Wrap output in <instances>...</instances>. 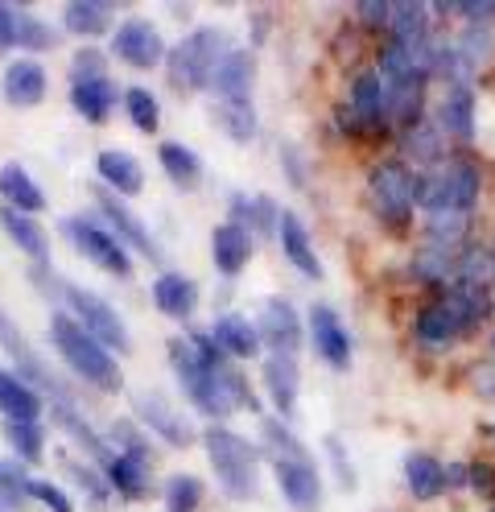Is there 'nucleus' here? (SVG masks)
I'll use <instances>...</instances> for the list:
<instances>
[{"label":"nucleus","instance_id":"f257e3e1","mask_svg":"<svg viewBox=\"0 0 495 512\" xmlns=\"http://www.w3.org/2000/svg\"><path fill=\"white\" fill-rule=\"evenodd\" d=\"M170 364H174V376L186 389L190 405L198 413H207V418L223 422V418H231V413H240V409H260V401L252 397V384L244 380V372H236L231 364L227 368L203 364V356L194 351L190 339H174L170 343Z\"/></svg>","mask_w":495,"mask_h":512},{"label":"nucleus","instance_id":"f03ea898","mask_svg":"<svg viewBox=\"0 0 495 512\" xmlns=\"http://www.w3.org/2000/svg\"><path fill=\"white\" fill-rule=\"evenodd\" d=\"M50 343H54V351L62 356V364L71 368L79 380L95 384V389H104V393H120L124 376H120L116 356L99 339H91L66 310H54L50 314Z\"/></svg>","mask_w":495,"mask_h":512},{"label":"nucleus","instance_id":"7ed1b4c3","mask_svg":"<svg viewBox=\"0 0 495 512\" xmlns=\"http://www.w3.org/2000/svg\"><path fill=\"white\" fill-rule=\"evenodd\" d=\"M203 446L211 455L215 479L223 484V492L231 500L260 496V451L248 438H240L236 430H227V426H211V430H203Z\"/></svg>","mask_w":495,"mask_h":512},{"label":"nucleus","instance_id":"20e7f679","mask_svg":"<svg viewBox=\"0 0 495 512\" xmlns=\"http://www.w3.org/2000/svg\"><path fill=\"white\" fill-rule=\"evenodd\" d=\"M479 186H483V174L475 162L467 157H442V162L421 174V190H417V207H425L429 215H442V211H454V215H467L479 199Z\"/></svg>","mask_w":495,"mask_h":512},{"label":"nucleus","instance_id":"39448f33","mask_svg":"<svg viewBox=\"0 0 495 512\" xmlns=\"http://www.w3.org/2000/svg\"><path fill=\"white\" fill-rule=\"evenodd\" d=\"M231 42L223 29H194L186 42L170 50V83L182 91H207L219 62L227 58Z\"/></svg>","mask_w":495,"mask_h":512},{"label":"nucleus","instance_id":"423d86ee","mask_svg":"<svg viewBox=\"0 0 495 512\" xmlns=\"http://www.w3.org/2000/svg\"><path fill=\"white\" fill-rule=\"evenodd\" d=\"M54 290L62 294V302H66V314L75 318V323L91 335V339H99L108 351H128L132 347V339H128V327H124V318L99 298L95 290H83V285H75V281H62V277H54Z\"/></svg>","mask_w":495,"mask_h":512},{"label":"nucleus","instance_id":"0eeeda50","mask_svg":"<svg viewBox=\"0 0 495 512\" xmlns=\"http://www.w3.org/2000/svg\"><path fill=\"white\" fill-rule=\"evenodd\" d=\"M62 236L71 240L75 252H83L87 261L99 265L104 273H112V277H128V273H132L128 248L112 236L108 223H99L95 215H66V219H62Z\"/></svg>","mask_w":495,"mask_h":512},{"label":"nucleus","instance_id":"6e6552de","mask_svg":"<svg viewBox=\"0 0 495 512\" xmlns=\"http://www.w3.org/2000/svg\"><path fill=\"white\" fill-rule=\"evenodd\" d=\"M421 178L405 162H380L372 174V203L388 223H405L417 207Z\"/></svg>","mask_w":495,"mask_h":512},{"label":"nucleus","instance_id":"1a4fd4ad","mask_svg":"<svg viewBox=\"0 0 495 512\" xmlns=\"http://www.w3.org/2000/svg\"><path fill=\"white\" fill-rule=\"evenodd\" d=\"M0 339H5L9 356H13V364H17L13 372L29 384V389H38V393H42V397H50L54 405H71V397H75V393H71V384H66V380H62V376H58V372L38 356V351H33V347H29V343L9 327V323H5V331H0Z\"/></svg>","mask_w":495,"mask_h":512},{"label":"nucleus","instance_id":"9d476101","mask_svg":"<svg viewBox=\"0 0 495 512\" xmlns=\"http://www.w3.org/2000/svg\"><path fill=\"white\" fill-rule=\"evenodd\" d=\"M269 463H273V475H277L281 496H285L289 508H297V512H318L322 508V479H318V467H314L310 451L277 455Z\"/></svg>","mask_w":495,"mask_h":512},{"label":"nucleus","instance_id":"9b49d317","mask_svg":"<svg viewBox=\"0 0 495 512\" xmlns=\"http://www.w3.org/2000/svg\"><path fill=\"white\" fill-rule=\"evenodd\" d=\"M112 50L120 62H128V67L149 71L165 58V38L149 17H124L112 34Z\"/></svg>","mask_w":495,"mask_h":512},{"label":"nucleus","instance_id":"f8f14e48","mask_svg":"<svg viewBox=\"0 0 495 512\" xmlns=\"http://www.w3.org/2000/svg\"><path fill=\"white\" fill-rule=\"evenodd\" d=\"M132 409H137L141 426L153 430L165 446H190L194 442L190 422L170 405V397H161V393H137V397H132Z\"/></svg>","mask_w":495,"mask_h":512},{"label":"nucleus","instance_id":"ddd939ff","mask_svg":"<svg viewBox=\"0 0 495 512\" xmlns=\"http://www.w3.org/2000/svg\"><path fill=\"white\" fill-rule=\"evenodd\" d=\"M99 211H104L112 236H116L124 248H137L141 256H149V261H157V265H161V248H157V240L149 236L145 223H141L137 215H132L116 195H112V190H99Z\"/></svg>","mask_w":495,"mask_h":512},{"label":"nucleus","instance_id":"4468645a","mask_svg":"<svg viewBox=\"0 0 495 512\" xmlns=\"http://www.w3.org/2000/svg\"><path fill=\"white\" fill-rule=\"evenodd\" d=\"M46 67L38 58H13L5 67V79H0V91H5V100L13 108H38L46 100Z\"/></svg>","mask_w":495,"mask_h":512},{"label":"nucleus","instance_id":"2eb2a0df","mask_svg":"<svg viewBox=\"0 0 495 512\" xmlns=\"http://www.w3.org/2000/svg\"><path fill=\"white\" fill-rule=\"evenodd\" d=\"M256 331H260V343H269L281 356H293L297 343H302V323H297V310L285 302V298H269L256 318Z\"/></svg>","mask_w":495,"mask_h":512},{"label":"nucleus","instance_id":"dca6fc26","mask_svg":"<svg viewBox=\"0 0 495 512\" xmlns=\"http://www.w3.org/2000/svg\"><path fill=\"white\" fill-rule=\"evenodd\" d=\"M252 79H256V62L248 50H236L231 46L227 58L219 62V71L211 79V91L219 95V104H252Z\"/></svg>","mask_w":495,"mask_h":512},{"label":"nucleus","instance_id":"f3484780","mask_svg":"<svg viewBox=\"0 0 495 512\" xmlns=\"http://www.w3.org/2000/svg\"><path fill=\"white\" fill-rule=\"evenodd\" d=\"M310 331H314V351L330 368H347L351 364V335L343 327V318L330 306L310 310Z\"/></svg>","mask_w":495,"mask_h":512},{"label":"nucleus","instance_id":"a211bd4d","mask_svg":"<svg viewBox=\"0 0 495 512\" xmlns=\"http://www.w3.org/2000/svg\"><path fill=\"white\" fill-rule=\"evenodd\" d=\"M347 112H351V124H359V128H380V124L392 120V116H388V91H384V83H380L376 71L359 75V79L351 83V104H347Z\"/></svg>","mask_w":495,"mask_h":512},{"label":"nucleus","instance_id":"6ab92c4d","mask_svg":"<svg viewBox=\"0 0 495 512\" xmlns=\"http://www.w3.org/2000/svg\"><path fill=\"white\" fill-rule=\"evenodd\" d=\"M438 306L454 318L458 331H471V327H479L483 318L491 314V294H487V285L458 281V285H450V290L438 298Z\"/></svg>","mask_w":495,"mask_h":512},{"label":"nucleus","instance_id":"aec40b11","mask_svg":"<svg viewBox=\"0 0 495 512\" xmlns=\"http://www.w3.org/2000/svg\"><path fill=\"white\" fill-rule=\"evenodd\" d=\"M95 170L104 190H112V195H141L145 186V170L128 149H104L95 157Z\"/></svg>","mask_w":495,"mask_h":512},{"label":"nucleus","instance_id":"412c9836","mask_svg":"<svg viewBox=\"0 0 495 512\" xmlns=\"http://www.w3.org/2000/svg\"><path fill=\"white\" fill-rule=\"evenodd\" d=\"M297 384H302V368H297V360L273 351V356L264 360V389H269V397L277 405V418H293V409H297Z\"/></svg>","mask_w":495,"mask_h":512},{"label":"nucleus","instance_id":"4be33fe9","mask_svg":"<svg viewBox=\"0 0 495 512\" xmlns=\"http://www.w3.org/2000/svg\"><path fill=\"white\" fill-rule=\"evenodd\" d=\"M277 236H281V248L289 256V265H297V273L302 277H322V265H318V252L310 244V232L297 211H281V223H277Z\"/></svg>","mask_w":495,"mask_h":512},{"label":"nucleus","instance_id":"5701e85b","mask_svg":"<svg viewBox=\"0 0 495 512\" xmlns=\"http://www.w3.org/2000/svg\"><path fill=\"white\" fill-rule=\"evenodd\" d=\"M153 306L165 314V318H178V323H186V318L198 310V285L186 277V273H161L153 281Z\"/></svg>","mask_w":495,"mask_h":512},{"label":"nucleus","instance_id":"b1692460","mask_svg":"<svg viewBox=\"0 0 495 512\" xmlns=\"http://www.w3.org/2000/svg\"><path fill=\"white\" fill-rule=\"evenodd\" d=\"M211 256H215V269L223 277H236L244 265H248V256H252V236L248 228H240V223H219V228L211 232Z\"/></svg>","mask_w":495,"mask_h":512},{"label":"nucleus","instance_id":"393cba45","mask_svg":"<svg viewBox=\"0 0 495 512\" xmlns=\"http://www.w3.org/2000/svg\"><path fill=\"white\" fill-rule=\"evenodd\" d=\"M211 339L223 347L227 360H252L260 351V331L256 323H248L244 314H223L211 323Z\"/></svg>","mask_w":495,"mask_h":512},{"label":"nucleus","instance_id":"a878e982","mask_svg":"<svg viewBox=\"0 0 495 512\" xmlns=\"http://www.w3.org/2000/svg\"><path fill=\"white\" fill-rule=\"evenodd\" d=\"M0 228L9 232V240L29 256V261H38V265L50 261V236L42 232V223L33 215H21L13 207H0Z\"/></svg>","mask_w":495,"mask_h":512},{"label":"nucleus","instance_id":"bb28decb","mask_svg":"<svg viewBox=\"0 0 495 512\" xmlns=\"http://www.w3.org/2000/svg\"><path fill=\"white\" fill-rule=\"evenodd\" d=\"M0 413L9 422H38L42 418V393L29 389L17 372L0 368Z\"/></svg>","mask_w":495,"mask_h":512},{"label":"nucleus","instance_id":"cd10ccee","mask_svg":"<svg viewBox=\"0 0 495 512\" xmlns=\"http://www.w3.org/2000/svg\"><path fill=\"white\" fill-rule=\"evenodd\" d=\"M71 104H75V112L83 116V120H108L112 112H116V104H120V87L104 75V79H87V83H75L71 87Z\"/></svg>","mask_w":495,"mask_h":512},{"label":"nucleus","instance_id":"c85d7f7f","mask_svg":"<svg viewBox=\"0 0 495 512\" xmlns=\"http://www.w3.org/2000/svg\"><path fill=\"white\" fill-rule=\"evenodd\" d=\"M0 199H5V207L21 211V215H33V211H42L46 207V195H42V186L29 178L25 166L9 162L5 170H0Z\"/></svg>","mask_w":495,"mask_h":512},{"label":"nucleus","instance_id":"c756f323","mask_svg":"<svg viewBox=\"0 0 495 512\" xmlns=\"http://www.w3.org/2000/svg\"><path fill=\"white\" fill-rule=\"evenodd\" d=\"M157 162H161L165 178H170L174 186H182V190H194L198 182H203V157L182 141H161Z\"/></svg>","mask_w":495,"mask_h":512},{"label":"nucleus","instance_id":"7c9ffc66","mask_svg":"<svg viewBox=\"0 0 495 512\" xmlns=\"http://www.w3.org/2000/svg\"><path fill=\"white\" fill-rule=\"evenodd\" d=\"M401 149H405V157H413L417 166H438L442 153H446V133L434 120H413V124H405Z\"/></svg>","mask_w":495,"mask_h":512},{"label":"nucleus","instance_id":"2f4dec72","mask_svg":"<svg viewBox=\"0 0 495 512\" xmlns=\"http://www.w3.org/2000/svg\"><path fill=\"white\" fill-rule=\"evenodd\" d=\"M434 124L442 128V133L458 137V141H471L475 137V95L467 87H454L438 104V120Z\"/></svg>","mask_w":495,"mask_h":512},{"label":"nucleus","instance_id":"473e14b6","mask_svg":"<svg viewBox=\"0 0 495 512\" xmlns=\"http://www.w3.org/2000/svg\"><path fill=\"white\" fill-rule=\"evenodd\" d=\"M62 25H66V34H79L91 42L99 34H108L112 5H104V0H71V5L62 9Z\"/></svg>","mask_w":495,"mask_h":512},{"label":"nucleus","instance_id":"72a5a7b5","mask_svg":"<svg viewBox=\"0 0 495 512\" xmlns=\"http://www.w3.org/2000/svg\"><path fill=\"white\" fill-rule=\"evenodd\" d=\"M50 413H54V422L66 430V438H71V442H79L83 451H87V459H95V467H104V463L116 455L112 446H108L104 438H99V434L87 426V418H79V413H75V405H54Z\"/></svg>","mask_w":495,"mask_h":512},{"label":"nucleus","instance_id":"f704fd0d","mask_svg":"<svg viewBox=\"0 0 495 512\" xmlns=\"http://www.w3.org/2000/svg\"><path fill=\"white\" fill-rule=\"evenodd\" d=\"M104 479H108V488H116L124 500H141L145 488H149V463L141 459H128V455H112L104 467Z\"/></svg>","mask_w":495,"mask_h":512},{"label":"nucleus","instance_id":"c9c22d12","mask_svg":"<svg viewBox=\"0 0 495 512\" xmlns=\"http://www.w3.org/2000/svg\"><path fill=\"white\" fill-rule=\"evenodd\" d=\"M405 484L417 500H438L446 492V467L434 455H409L405 459Z\"/></svg>","mask_w":495,"mask_h":512},{"label":"nucleus","instance_id":"e433bc0d","mask_svg":"<svg viewBox=\"0 0 495 512\" xmlns=\"http://www.w3.org/2000/svg\"><path fill=\"white\" fill-rule=\"evenodd\" d=\"M13 42L25 46V50H54L62 42V34H58L50 21L33 17L25 9H13Z\"/></svg>","mask_w":495,"mask_h":512},{"label":"nucleus","instance_id":"4c0bfd02","mask_svg":"<svg viewBox=\"0 0 495 512\" xmlns=\"http://www.w3.org/2000/svg\"><path fill=\"white\" fill-rule=\"evenodd\" d=\"M413 335L425 343V347H450L462 331H458V323L454 318L434 302V306H425L421 314H417V323H413Z\"/></svg>","mask_w":495,"mask_h":512},{"label":"nucleus","instance_id":"58836bf2","mask_svg":"<svg viewBox=\"0 0 495 512\" xmlns=\"http://www.w3.org/2000/svg\"><path fill=\"white\" fill-rule=\"evenodd\" d=\"M5 442L13 446V459L29 467L46 451V426L42 422H5Z\"/></svg>","mask_w":495,"mask_h":512},{"label":"nucleus","instance_id":"ea45409f","mask_svg":"<svg viewBox=\"0 0 495 512\" xmlns=\"http://www.w3.org/2000/svg\"><path fill=\"white\" fill-rule=\"evenodd\" d=\"M29 488H33L29 467L17 463V459H0V504L5 508H25L33 500Z\"/></svg>","mask_w":495,"mask_h":512},{"label":"nucleus","instance_id":"a19ab883","mask_svg":"<svg viewBox=\"0 0 495 512\" xmlns=\"http://www.w3.org/2000/svg\"><path fill=\"white\" fill-rule=\"evenodd\" d=\"M120 104H124L128 120L137 124L141 133H157V128H161V104H157V95L149 87H128Z\"/></svg>","mask_w":495,"mask_h":512},{"label":"nucleus","instance_id":"79ce46f5","mask_svg":"<svg viewBox=\"0 0 495 512\" xmlns=\"http://www.w3.org/2000/svg\"><path fill=\"white\" fill-rule=\"evenodd\" d=\"M62 471H66V479H71L75 488H83V492L91 496V504H95V508H108L112 488H108L104 471L91 467V463H79V459H62Z\"/></svg>","mask_w":495,"mask_h":512},{"label":"nucleus","instance_id":"37998d69","mask_svg":"<svg viewBox=\"0 0 495 512\" xmlns=\"http://www.w3.org/2000/svg\"><path fill=\"white\" fill-rule=\"evenodd\" d=\"M425 240L434 248H458L467 240V215H454V211H442V215H429L425 223Z\"/></svg>","mask_w":495,"mask_h":512},{"label":"nucleus","instance_id":"c03bdc74","mask_svg":"<svg viewBox=\"0 0 495 512\" xmlns=\"http://www.w3.org/2000/svg\"><path fill=\"white\" fill-rule=\"evenodd\" d=\"M454 50L462 54V62H467L471 71H479L483 62L491 58V50H495L491 25H467V29H462V38H458V46H454Z\"/></svg>","mask_w":495,"mask_h":512},{"label":"nucleus","instance_id":"a18cd8bd","mask_svg":"<svg viewBox=\"0 0 495 512\" xmlns=\"http://www.w3.org/2000/svg\"><path fill=\"white\" fill-rule=\"evenodd\" d=\"M198 504H203V479H194V475L165 479V508L170 512H194Z\"/></svg>","mask_w":495,"mask_h":512},{"label":"nucleus","instance_id":"49530a36","mask_svg":"<svg viewBox=\"0 0 495 512\" xmlns=\"http://www.w3.org/2000/svg\"><path fill=\"white\" fill-rule=\"evenodd\" d=\"M108 438H112V451H116V455L141 459V463H149V467H153V451H149V438L141 434V426H137V422H116V426L108 430Z\"/></svg>","mask_w":495,"mask_h":512},{"label":"nucleus","instance_id":"de8ad7c7","mask_svg":"<svg viewBox=\"0 0 495 512\" xmlns=\"http://www.w3.org/2000/svg\"><path fill=\"white\" fill-rule=\"evenodd\" d=\"M450 273H458V252H450V248L429 244L413 261V277H421V281H446Z\"/></svg>","mask_w":495,"mask_h":512},{"label":"nucleus","instance_id":"09e8293b","mask_svg":"<svg viewBox=\"0 0 495 512\" xmlns=\"http://www.w3.org/2000/svg\"><path fill=\"white\" fill-rule=\"evenodd\" d=\"M215 116L227 128L231 141H252L256 137V112H252V104H215Z\"/></svg>","mask_w":495,"mask_h":512},{"label":"nucleus","instance_id":"8fccbe9b","mask_svg":"<svg viewBox=\"0 0 495 512\" xmlns=\"http://www.w3.org/2000/svg\"><path fill=\"white\" fill-rule=\"evenodd\" d=\"M108 71H104V54L99 50H79L75 54V62H71V83H87V79H104Z\"/></svg>","mask_w":495,"mask_h":512},{"label":"nucleus","instance_id":"3c124183","mask_svg":"<svg viewBox=\"0 0 495 512\" xmlns=\"http://www.w3.org/2000/svg\"><path fill=\"white\" fill-rule=\"evenodd\" d=\"M29 496L38 500V504H46L50 512H75V504L66 500V492L58 488V484H46V479H33V488H29Z\"/></svg>","mask_w":495,"mask_h":512},{"label":"nucleus","instance_id":"603ef678","mask_svg":"<svg viewBox=\"0 0 495 512\" xmlns=\"http://www.w3.org/2000/svg\"><path fill=\"white\" fill-rule=\"evenodd\" d=\"M359 17L368 21L372 29H388V21H392V9H388V5H376V0H368V5H359Z\"/></svg>","mask_w":495,"mask_h":512},{"label":"nucleus","instance_id":"864d4df0","mask_svg":"<svg viewBox=\"0 0 495 512\" xmlns=\"http://www.w3.org/2000/svg\"><path fill=\"white\" fill-rule=\"evenodd\" d=\"M326 446H330V451H335V459H339V463H335V467H339V479H343V484L351 488V484H355V471H351V463H347V455H343V446H339V438H330Z\"/></svg>","mask_w":495,"mask_h":512},{"label":"nucleus","instance_id":"5fc2aeb1","mask_svg":"<svg viewBox=\"0 0 495 512\" xmlns=\"http://www.w3.org/2000/svg\"><path fill=\"white\" fill-rule=\"evenodd\" d=\"M9 46H17L13 42V9L0 5V50H9Z\"/></svg>","mask_w":495,"mask_h":512},{"label":"nucleus","instance_id":"6e6d98bb","mask_svg":"<svg viewBox=\"0 0 495 512\" xmlns=\"http://www.w3.org/2000/svg\"><path fill=\"white\" fill-rule=\"evenodd\" d=\"M471 484H475V488L487 496V492H495V475H491L487 467H471Z\"/></svg>","mask_w":495,"mask_h":512},{"label":"nucleus","instance_id":"4d7b16f0","mask_svg":"<svg viewBox=\"0 0 495 512\" xmlns=\"http://www.w3.org/2000/svg\"><path fill=\"white\" fill-rule=\"evenodd\" d=\"M0 331H5V314H0Z\"/></svg>","mask_w":495,"mask_h":512},{"label":"nucleus","instance_id":"13d9d810","mask_svg":"<svg viewBox=\"0 0 495 512\" xmlns=\"http://www.w3.org/2000/svg\"><path fill=\"white\" fill-rule=\"evenodd\" d=\"M491 351H495V335H491Z\"/></svg>","mask_w":495,"mask_h":512}]
</instances>
